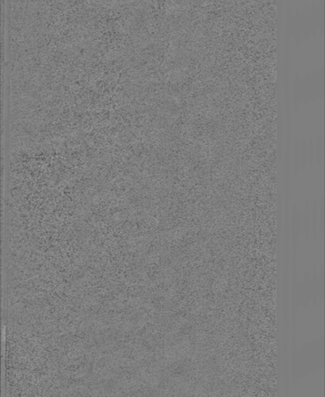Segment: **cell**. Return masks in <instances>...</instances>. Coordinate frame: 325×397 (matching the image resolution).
I'll use <instances>...</instances> for the list:
<instances>
[{"instance_id":"cell-4","label":"cell","mask_w":325,"mask_h":397,"mask_svg":"<svg viewBox=\"0 0 325 397\" xmlns=\"http://www.w3.org/2000/svg\"><path fill=\"white\" fill-rule=\"evenodd\" d=\"M307 152H308V164L310 167H312L315 161V142L312 138H311L308 142Z\"/></svg>"},{"instance_id":"cell-1","label":"cell","mask_w":325,"mask_h":397,"mask_svg":"<svg viewBox=\"0 0 325 397\" xmlns=\"http://www.w3.org/2000/svg\"><path fill=\"white\" fill-rule=\"evenodd\" d=\"M308 165V152L305 141H302L300 147V169L304 171Z\"/></svg>"},{"instance_id":"cell-3","label":"cell","mask_w":325,"mask_h":397,"mask_svg":"<svg viewBox=\"0 0 325 397\" xmlns=\"http://www.w3.org/2000/svg\"><path fill=\"white\" fill-rule=\"evenodd\" d=\"M294 175L297 177L300 171V144L297 139L295 140L294 143Z\"/></svg>"},{"instance_id":"cell-2","label":"cell","mask_w":325,"mask_h":397,"mask_svg":"<svg viewBox=\"0 0 325 397\" xmlns=\"http://www.w3.org/2000/svg\"><path fill=\"white\" fill-rule=\"evenodd\" d=\"M315 161L317 164H320L323 156V142L321 136L317 137L315 142Z\"/></svg>"}]
</instances>
